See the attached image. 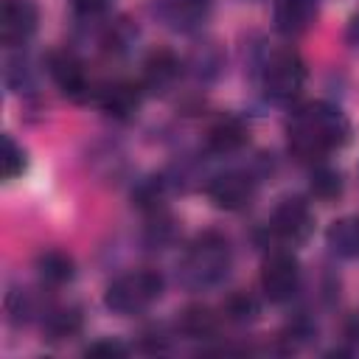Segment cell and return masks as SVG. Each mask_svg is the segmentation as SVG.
<instances>
[{
    "mask_svg": "<svg viewBox=\"0 0 359 359\" xmlns=\"http://www.w3.org/2000/svg\"><path fill=\"white\" fill-rule=\"evenodd\" d=\"M317 14V0H278L275 3V28L283 36L303 34Z\"/></svg>",
    "mask_w": 359,
    "mask_h": 359,
    "instance_id": "obj_10",
    "label": "cell"
},
{
    "mask_svg": "<svg viewBox=\"0 0 359 359\" xmlns=\"http://www.w3.org/2000/svg\"><path fill=\"white\" fill-rule=\"evenodd\" d=\"M48 73L53 76V81L59 84V90L73 98V101H84L90 98V81L84 76V67L81 62L67 53V50H59V53H50L48 56Z\"/></svg>",
    "mask_w": 359,
    "mask_h": 359,
    "instance_id": "obj_9",
    "label": "cell"
},
{
    "mask_svg": "<svg viewBox=\"0 0 359 359\" xmlns=\"http://www.w3.org/2000/svg\"><path fill=\"white\" fill-rule=\"evenodd\" d=\"M81 328V314L76 309H56L50 311V317L45 320V331H48V339H67L73 334H79Z\"/></svg>",
    "mask_w": 359,
    "mask_h": 359,
    "instance_id": "obj_17",
    "label": "cell"
},
{
    "mask_svg": "<svg viewBox=\"0 0 359 359\" xmlns=\"http://www.w3.org/2000/svg\"><path fill=\"white\" fill-rule=\"evenodd\" d=\"M300 286V266L297 258L286 250H275L264 258L261 266V289L266 294V300L272 303H286L294 297Z\"/></svg>",
    "mask_w": 359,
    "mask_h": 359,
    "instance_id": "obj_5",
    "label": "cell"
},
{
    "mask_svg": "<svg viewBox=\"0 0 359 359\" xmlns=\"http://www.w3.org/2000/svg\"><path fill=\"white\" fill-rule=\"evenodd\" d=\"M328 247L342 258H359V216H345L334 222L325 233Z\"/></svg>",
    "mask_w": 359,
    "mask_h": 359,
    "instance_id": "obj_14",
    "label": "cell"
},
{
    "mask_svg": "<svg viewBox=\"0 0 359 359\" xmlns=\"http://www.w3.org/2000/svg\"><path fill=\"white\" fill-rule=\"evenodd\" d=\"M87 356H123L126 353V348L121 345V342H112V339H104V342H93L87 351H84Z\"/></svg>",
    "mask_w": 359,
    "mask_h": 359,
    "instance_id": "obj_23",
    "label": "cell"
},
{
    "mask_svg": "<svg viewBox=\"0 0 359 359\" xmlns=\"http://www.w3.org/2000/svg\"><path fill=\"white\" fill-rule=\"evenodd\" d=\"M98 104L112 118H129L140 107V87L129 81H115L98 93Z\"/></svg>",
    "mask_w": 359,
    "mask_h": 359,
    "instance_id": "obj_11",
    "label": "cell"
},
{
    "mask_svg": "<svg viewBox=\"0 0 359 359\" xmlns=\"http://www.w3.org/2000/svg\"><path fill=\"white\" fill-rule=\"evenodd\" d=\"M306 81V67L303 59L294 50H278L266 59L264 73H261V87L264 95L275 104H289L300 95Z\"/></svg>",
    "mask_w": 359,
    "mask_h": 359,
    "instance_id": "obj_4",
    "label": "cell"
},
{
    "mask_svg": "<svg viewBox=\"0 0 359 359\" xmlns=\"http://www.w3.org/2000/svg\"><path fill=\"white\" fill-rule=\"evenodd\" d=\"M252 194H255V182H252L250 174H241V171L219 174L208 185L210 202L222 210H241L244 205H250Z\"/></svg>",
    "mask_w": 359,
    "mask_h": 359,
    "instance_id": "obj_7",
    "label": "cell"
},
{
    "mask_svg": "<svg viewBox=\"0 0 359 359\" xmlns=\"http://www.w3.org/2000/svg\"><path fill=\"white\" fill-rule=\"evenodd\" d=\"M0 165H3V180H14V177H20L25 171V151H22V146L14 143L11 135H3Z\"/></svg>",
    "mask_w": 359,
    "mask_h": 359,
    "instance_id": "obj_20",
    "label": "cell"
},
{
    "mask_svg": "<svg viewBox=\"0 0 359 359\" xmlns=\"http://www.w3.org/2000/svg\"><path fill=\"white\" fill-rule=\"evenodd\" d=\"M348 137V121L331 104H306L289 121V149L300 160H320Z\"/></svg>",
    "mask_w": 359,
    "mask_h": 359,
    "instance_id": "obj_1",
    "label": "cell"
},
{
    "mask_svg": "<svg viewBox=\"0 0 359 359\" xmlns=\"http://www.w3.org/2000/svg\"><path fill=\"white\" fill-rule=\"evenodd\" d=\"M247 143V126L238 118H219L208 129V149L216 154H230Z\"/></svg>",
    "mask_w": 359,
    "mask_h": 359,
    "instance_id": "obj_12",
    "label": "cell"
},
{
    "mask_svg": "<svg viewBox=\"0 0 359 359\" xmlns=\"http://www.w3.org/2000/svg\"><path fill=\"white\" fill-rule=\"evenodd\" d=\"M224 314L230 320H236V323H247V320H252L258 314V306H255V300L250 294H233L224 303Z\"/></svg>",
    "mask_w": 359,
    "mask_h": 359,
    "instance_id": "obj_21",
    "label": "cell"
},
{
    "mask_svg": "<svg viewBox=\"0 0 359 359\" xmlns=\"http://www.w3.org/2000/svg\"><path fill=\"white\" fill-rule=\"evenodd\" d=\"M227 266H230L227 241L216 233H205L191 244L182 261V275L191 286H213L227 275Z\"/></svg>",
    "mask_w": 359,
    "mask_h": 359,
    "instance_id": "obj_3",
    "label": "cell"
},
{
    "mask_svg": "<svg viewBox=\"0 0 359 359\" xmlns=\"http://www.w3.org/2000/svg\"><path fill=\"white\" fill-rule=\"evenodd\" d=\"M208 8V0H165V14L177 25H194Z\"/></svg>",
    "mask_w": 359,
    "mask_h": 359,
    "instance_id": "obj_18",
    "label": "cell"
},
{
    "mask_svg": "<svg viewBox=\"0 0 359 359\" xmlns=\"http://www.w3.org/2000/svg\"><path fill=\"white\" fill-rule=\"evenodd\" d=\"M36 272L45 283L50 286H62L73 278V258L62 250H48L36 258Z\"/></svg>",
    "mask_w": 359,
    "mask_h": 359,
    "instance_id": "obj_15",
    "label": "cell"
},
{
    "mask_svg": "<svg viewBox=\"0 0 359 359\" xmlns=\"http://www.w3.org/2000/svg\"><path fill=\"white\" fill-rule=\"evenodd\" d=\"M36 6L31 0H3L0 11V39L3 45H22L36 31Z\"/></svg>",
    "mask_w": 359,
    "mask_h": 359,
    "instance_id": "obj_8",
    "label": "cell"
},
{
    "mask_svg": "<svg viewBox=\"0 0 359 359\" xmlns=\"http://www.w3.org/2000/svg\"><path fill=\"white\" fill-rule=\"evenodd\" d=\"M180 76V59L171 53V50H154L149 53L146 65H143V81L146 87H168L174 79Z\"/></svg>",
    "mask_w": 359,
    "mask_h": 359,
    "instance_id": "obj_13",
    "label": "cell"
},
{
    "mask_svg": "<svg viewBox=\"0 0 359 359\" xmlns=\"http://www.w3.org/2000/svg\"><path fill=\"white\" fill-rule=\"evenodd\" d=\"M70 6L79 17H98L112 6V0H70Z\"/></svg>",
    "mask_w": 359,
    "mask_h": 359,
    "instance_id": "obj_22",
    "label": "cell"
},
{
    "mask_svg": "<svg viewBox=\"0 0 359 359\" xmlns=\"http://www.w3.org/2000/svg\"><path fill=\"white\" fill-rule=\"evenodd\" d=\"M311 227H314V216H311V210H309V205L303 199H283L275 208L272 222H269V230L286 244L306 241Z\"/></svg>",
    "mask_w": 359,
    "mask_h": 359,
    "instance_id": "obj_6",
    "label": "cell"
},
{
    "mask_svg": "<svg viewBox=\"0 0 359 359\" xmlns=\"http://www.w3.org/2000/svg\"><path fill=\"white\" fill-rule=\"evenodd\" d=\"M182 331L194 339H202V337H210L216 334V314L205 306H191L182 311V320H180Z\"/></svg>",
    "mask_w": 359,
    "mask_h": 359,
    "instance_id": "obj_16",
    "label": "cell"
},
{
    "mask_svg": "<svg viewBox=\"0 0 359 359\" xmlns=\"http://www.w3.org/2000/svg\"><path fill=\"white\" fill-rule=\"evenodd\" d=\"M160 294H163V275L154 269H137L112 280L107 286L104 303L115 314H137L149 309Z\"/></svg>",
    "mask_w": 359,
    "mask_h": 359,
    "instance_id": "obj_2",
    "label": "cell"
},
{
    "mask_svg": "<svg viewBox=\"0 0 359 359\" xmlns=\"http://www.w3.org/2000/svg\"><path fill=\"white\" fill-rule=\"evenodd\" d=\"M339 191H342V180H339V174H337L334 168L317 165V168L311 171V194H314L317 199H334Z\"/></svg>",
    "mask_w": 359,
    "mask_h": 359,
    "instance_id": "obj_19",
    "label": "cell"
},
{
    "mask_svg": "<svg viewBox=\"0 0 359 359\" xmlns=\"http://www.w3.org/2000/svg\"><path fill=\"white\" fill-rule=\"evenodd\" d=\"M348 39L359 45V14H356V17L351 20V28H348Z\"/></svg>",
    "mask_w": 359,
    "mask_h": 359,
    "instance_id": "obj_24",
    "label": "cell"
}]
</instances>
